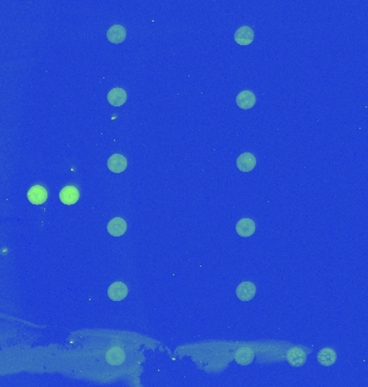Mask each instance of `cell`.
<instances>
[{
    "label": "cell",
    "mask_w": 368,
    "mask_h": 387,
    "mask_svg": "<svg viewBox=\"0 0 368 387\" xmlns=\"http://www.w3.org/2000/svg\"><path fill=\"white\" fill-rule=\"evenodd\" d=\"M256 294V286L251 282L240 283L236 288V295L242 301H250Z\"/></svg>",
    "instance_id": "1"
},
{
    "label": "cell",
    "mask_w": 368,
    "mask_h": 387,
    "mask_svg": "<svg viewBox=\"0 0 368 387\" xmlns=\"http://www.w3.org/2000/svg\"><path fill=\"white\" fill-rule=\"evenodd\" d=\"M128 295V288L123 282H115L108 288V296L113 301H122Z\"/></svg>",
    "instance_id": "2"
},
{
    "label": "cell",
    "mask_w": 368,
    "mask_h": 387,
    "mask_svg": "<svg viewBox=\"0 0 368 387\" xmlns=\"http://www.w3.org/2000/svg\"><path fill=\"white\" fill-rule=\"evenodd\" d=\"M286 359L293 367H302L307 361V354L303 349L294 346L287 351Z\"/></svg>",
    "instance_id": "3"
},
{
    "label": "cell",
    "mask_w": 368,
    "mask_h": 387,
    "mask_svg": "<svg viewBox=\"0 0 368 387\" xmlns=\"http://www.w3.org/2000/svg\"><path fill=\"white\" fill-rule=\"evenodd\" d=\"M27 198L32 205H42L48 199V192L41 185H35L28 191Z\"/></svg>",
    "instance_id": "4"
},
{
    "label": "cell",
    "mask_w": 368,
    "mask_h": 387,
    "mask_svg": "<svg viewBox=\"0 0 368 387\" xmlns=\"http://www.w3.org/2000/svg\"><path fill=\"white\" fill-rule=\"evenodd\" d=\"M256 166L255 156L251 153H243L237 158V168L243 172H250Z\"/></svg>",
    "instance_id": "5"
},
{
    "label": "cell",
    "mask_w": 368,
    "mask_h": 387,
    "mask_svg": "<svg viewBox=\"0 0 368 387\" xmlns=\"http://www.w3.org/2000/svg\"><path fill=\"white\" fill-rule=\"evenodd\" d=\"M236 104L240 109L244 110H249L256 104V97L251 91H243L240 92L236 97Z\"/></svg>",
    "instance_id": "6"
},
{
    "label": "cell",
    "mask_w": 368,
    "mask_h": 387,
    "mask_svg": "<svg viewBox=\"0 0 368 387\" xmlns=\"http://www.w3.org/2000/svg\"><path fill=\"white\" fill-rule=\"evenodd\" d=\"M234 39L239 45H249L253 42L254 31L249 26H243L236 30Z\"/></svg>",
    "instance_id": "7"
},
{
    "label": "cell",
    "mask_w": 368,
    "mask_h": 387,
    "mask_svg": "<svg viewBox=\"0 0 368 387\" xmlns=\"http://www.w3.org/2000/svg\"><path fill=\"white\" fill-rule=\"evenodd\" d=\"M256 230V225L251 219H242L236 224V233L244 238L251 237Z\"/></svg>",
    "instance_id": "8"
},
{
    "label": "cell",
    "mask_w": 368,
    "mask_h": 387,
    "mask_svg": "<svg viewBox=\"0 0 368 387\" xmlns=\"http://www.w3.org/2000/svg\"><path fill=\"white\" fill-rule=\"evenodd\" d=\"M107 100L113 107H121L126 103L127 94L123 88H112L111 91H109L108 95H107Z\"/></svg>",
    "instance_id": "9"
},
{
    "label": "cell",
    "mask_w": 368,
    "mask_h": 387,
    "mask_svg": "<svg viewBox=\"0 0 368 387\" xmlns=\"http://www.w3.org/2000/svg\"><path fill=\"white\" fill-rule=\"evenodd\" d=\"M109 170L115 173H121L127 168V159L121 154H113L107 162Z\"/></svg>",
    "instance_id": "10"
},
{
    "label": "cell",
    "mask_w": 368,
    "mask_h": 387,
    "mask_svg": "<svg viewBox=\"0 0 368 387\" xmlns=\"http://www.w3.org/2000/svg\"><path fill=\"white\" fill-rule=\"evenodd\" d=\"M107 230L113 237H121L126 233L127 224L121 217H115L108 223Z\"/></svg>",
    "instance_id": "11"
},
{
    "label": "cell",
    "mask_w": 368,
    "mask_h": 387,
    "mask_svg": "<svg viewBox=\"0 0 368 387\" xmlns=\"http://www.w3.org/2000/svg\"><path fill=\"white\" fill-rule=\"evenodd\" d=\"M107 39L111 43H122L126 39V29L122 25H113L107 30Z\"/></svg>",
    "instance_id": "12"
},
{
    "label": "cell",
    "mask_w": 368,
    "mask_h": 387,
    "mask_svg": "<svg viewBox=\"0 0 368 387\" xmlns=\"http://www.w3.org/2000/svg\"><path fill=\"white\" fill-rule=\"evenodd\" d=\"M79 191L75 187V186H66L64 187L61 193H59V199H61V201L64 203V205H67V206H71V205H75V203L78 201L79 199Z\"/></svg>",
    "instance_id": "13"
},
{
    "label": "cell",
    "mask_w": 368,
    "mask_h": 387,
    "mask_svg": "<svg viewBox=\"0 0 368 387\" xmlns=\"http://www.w3.org/2000/svg\"><path fill=\"white\" fill-rule=\"evenodd\" d=\"M317 358L320 365H322L324 367H331L336 363L337 355L333 349L325 348L318 353Z\"/></svg>",
    "instance_id": "14"
},
{
    "label": "cell",
    "mask_w": 368,
    "mask_h": 387,
    "mask_svg": "<svg viewBox=\"0 0 368 387\" xmlns=\"http://www.w3.org/2000/svg\"><path fill=\"white\" fill-rule=\"evenodd\" d=\"M253 359H254V353L250 348H246V346L238 349V351L235 354L236 363L242 366L250 365L253 362Z\"/></svg>",
    "instance_id": "15"
},
{
    "label": "cell",
    "mask_w": 368,
    "mask_h": 387,
    "mask_svg": "<svg viewBox=\"0 0 368 387\" xmlns=\"http://www.w3.org/2000/svg\"><path fill=\"white\" fill-rule=\"evenodd\" d=\"M106 359H107V362H108L112 366L121 365L125 359L124 351L122 349H119V348H112L108 352H107Z\"/></svg>",
    "instance_id": "16"
}]
</instances>
